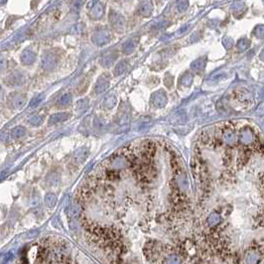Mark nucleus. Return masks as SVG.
Returning a JSON list of instances; mask_svg holds the SVG:
<instances>
[{
    "label": "nucleus",
    "mask_w": 264,
    "mask_h": 264,
    "mask_svg": "<svg viewBox=\"0 0 264 264\" xmlns=\"http://www.w3.org/2000/svg\"><path fill=\"white\" fill-rule=\"evenodd\" d=\"M15 264H96L66 239L46 236L27 245Z\"/></svg>",
    "instance_id": "obj_1"
},
{
    "label": "nucleus",
    "mask_w": 264,
    "mask_h": 264,
    "mask_svg": "<svg viewBox=\"0 0 264 264\" xmlns=\"http://www.w3.org/2000/svg\"><path fill=\"white\" fill-rule=\"evenodd\" d=\"M68 114L66 113H58V114H55L53 115L51 119H50V122L51 123H54V122H58V121H62V120L65 119V117H67Z\"/></svg>",
    "instance_id": "obj_2"
},
{
    "label": "nucleus",
    "mask_w": 264,
    "mask_h": 264,
    "mask_svg": "<svg viewBox=\"0 0 264 264\" xmlns=\"http://www.w3.org/2000/svg\"><path fill=\"white\" fill-rule=\"evenodd\" d=\"M24 133H25V129L23 127H16L12 131V135L14 137H16V138L22 136V135H24Z\"/></svg>",
    "instance_id": "obj_3"
},
{
    "label": "nucleus",
    "mask_w": 264,
    "mask_h": 264,
    "mask_svg": "<svg viewBox=\"0 0 264 264\" xmlns=\"http://www.w3.org/2000/svg\"><path fill=\"white\" fill-rule=\"evenodd\" d=\"M31 57L32 58H35V56H34L32 53H28L27 54V52H25L24 54H23V56H22V61H24V62H26V64H29V63H31V62H33L34 60L33 59H31Z\"/></svg>",
    "instance_id": "obj_4"
},
{
    "label": "nucleus",
    "mask_w": 264,
    "mask_h": 264,
    "mask_svg": "<svg viewBox=\"0 0 264 264\" xmlns=\"http://www.w3.org/2000/svg\"><path fill=\"white\" fill-rule=\"evenodd\" d=\"M71 96L70 94H66V96H64L62 99H61V100H60V102L61 103H63V104H67L68 102H69V101L71 100Z\"/></svg>",
    "instance_id": "obj_5"
},
{
    "label": "nucleus",
    "mask_w": 264,
    "mask_h": 264,
    "mask_svg": "<svg viewBox=\"0 0 264 264\" xmlns=\"http://www.w3.org/2000/svg\"><path fill=\"white\" fill-rule=\"evenodd\" d=\"M43 97H44L43 96H40V97H39V96L35 97V99H34L32 100L31 105H32V106H35V105H37L38 103H40V101L43 99Z\"/></svg>",
    "instance_id": "obj_6"
}]
</instances>
